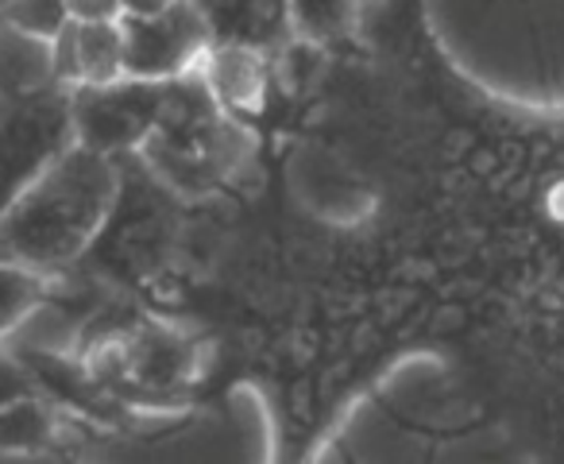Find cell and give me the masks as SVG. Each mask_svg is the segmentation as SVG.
I'll return each instance as SVG.
<instances>
[{
	"label": "cell",
	"mask_w": 564,
	"mask_h": 464,
	"mask_svg": "<svg viewBox=\"0 0 564 464\" xmlns=\"http://www.w3.org/2000/svg\"><path fill=\"white\" fill-rule=\"evenodd\" d=\"M120 194V159L74 143L0 213V260L63 276L101 240Z\"/></svg>",
	"instance_id": "6da1fadb"
},
{
	"label": "cell",
	"mask_w": 564,
	"mask_h": 464,
	"mask_svg": "<svg viewBox=\"0 0 564 464\" xmlns=\"http://www.w3.org/2000/svg\"><path fill=\"white\" fill-rule=\"evenodd\" d=\"M70 148V86L51 78L0 94V213Z\"/></svg>",
	"instance_id": "7a4b0ae2"
},
{
	"label": "cell",
	"mask_w": 564,
	"mask_h": 464,
	"mask_svg": "<svg viewBox=\"0 0 564 464\" xmlns=\"http://www.w3.org/2000/svg\"><path fill=\"white\" fill-rule=\"evenodd\" d=\"M510 63L495 101L538 120H564V0H502Z\"/></svg>",
	"instance_id": "3957f363"
},
{
	"label": "cell",
	"mask_w": 564,
	"mask_h": 464,
	"mask_svg": "<svg viewBox=\"0 0 564 464\" xmlns=\"http://www.w3.org/2000/svg\"><path fill=\"white\" fill-rule=\"evenodd\" d=\"M166 97H171V82L117 78L105 86H74V143L112 159L140 155V148L159 128Z\"/></svg>",
	"instance_id": "277c9868"
},
{
	"label": "cell",
	"mask_w": 564,
	"mask_h": 464,
	"mask_svg": "<svg viewBox=\"0 0 564 464\" xmlns=\"http://www.w3.org/2000/svg\"><path fill=\"white\" fill-rule=\"evenodd\" d=\"M124 32V78L174 82L202 66L213 47V32L194 0H178L174 9L143 20H120Z\"/></svg>",
	"instance_id": "5b68a950"
},
{
	"label": "cell",
	"mask_w": 564,
	"mask_h": 464,
	"mask_svg": "<svg viewBox=\"0 0 564 464\" xmlns=\"http://www.w3.org/2000/svg\"><path fill=\"white\" fill-rule=\"evenodd\" d=\"M274 55L248 43H213L205 51L197 74L205 78L209 94L217 97V105L228 117L243 120V117H259L271 94V78H274Z\"/></svg>",
	"instance_id": "8992f818"
},
{
	"label": "cell",
	"mask_w": 564,
	"mask_h": 464,
	"mask_svg": "<svg viewBox=\"0 0 564 464\" xmlns=\"http://www.w3.org/2000/svg\"><path fill=\"white\" fill-rule=\"evenodd\" d=\"M51 78L63 86H105L124 78V32L120 20L74 24L58 43H51Z\"/></svg>",
	"instance_id": "52a82bcc"
},
{
	"label": "cell",
	"mask_w": 564,
	"mask_h": 464,
	"mask_svg": "<svg viewBox=\"0 0 564 464\" xmlns=\"http://www.w3.org/2000/svg\"><path fill=\"white\" fill-rule=\"evenodd\" d=\"M194 9L209 24L213 43H248L279 55L294 40L286 0H194Z\"/></svg>",
	"instance_id": "ba28073f"
},
{
	"label": "cell",
	"mask_w": 564,
	"mask_h": 464,
	"mask_svg": "<svg viewBox=\"0 0 564 464\" xmlns=\"http://www.w3.org/2000/svg\"><path fill=\"white\" fill-rule=\"evenodd\" d=\"M58 438H63V410L43 391L24 395L0 410V453L35 456L55 449Z\"/></svg>",
	"instance_id": "9c48e42d"
},
{
	"label": "cell",
	"mask_w": 564,
	"mask_h": 464,
	"mask_svg": "<svg viewBox=\"0 0 564 464\" xmlns=\"http://www.w3.org/2000/svg\"><path fill=\"white\" fill-rule=\"evenodd\" d=\"M286 12L294 40L333 51L360 32L364 0H286Z\"/></svg>",
	"instance_id": "30bf717a"
},
{
	"label": "cell",
	"mask_w": 564,
	"mask_h": 464,
	"mask_svg": "<svg viewBox=\"0 0 564 464\" xmlns=\"http://www.w3.org/2000/svg\"><path fill=\"white\" fill-rule=\"evenodd\" d=\"M55 279L58 276H47V271L0 260V341L17 333L55 294Z\"/></svg>",
	"instance_id": "8fae6325"
},
{
	"label": "cell",
	"mask_w": 564,
	"mask_h": 464,
	"mask_svg": "<svg viewBox=\"0 0 564 464\" xmlns=\"http://www.w3.org/2000/svg\"><path fill=\"white\" fill-rule=\"evenodd\" d=\"M0 28L51 47L74 28L70 0H4L0 4Z\"/></svg>",
	"instance_id": "7c38bea8"
},
{
	"label": "cell",
	"mask_w": 564,
	"mask_h": 464,
	"mask_svg": "<svg viewBox=\"0 0 564 464\" xmlns=\"http://www.w3.org/2000/svg\"><path fill=\"white\" fill-rule=\"evenodd\" d=\"M32 391H40V387H35V376L28 371V364L20 356L0 353V410Z\"/></svg>",
	"instance_id": "4fadbf2b"
},
{
	"label": "cell",
	"mask_w": 564,
	"mask_h": 464,
	"mask_svg": "<svg viewBox=\"0 0 564 464\" xmlns=\"http://www.w3.org/2000/svg\"><path fill=\"white\" fill-rule=\"evenodd\" d=\"M74 24L89 20H120V0H70Z\"/></svg>",
	"instance_id": "5bb4252c"
},
{
	"label": "cell",
	"mask_w": 564,
	"mask_h": 464,
	"mask_svg": "<svg viewBox=\"0 0 564 464\" xmlns=\"http://www.w3.org/2000/svg\"><path fill=\"white\" fill-rule=\"evenodd\" d=\"M178 0H120V20H143V17H159V12L174 9Z\"/></svg>",
	"instance_id": "9a60e30c"
}]
</instances>
